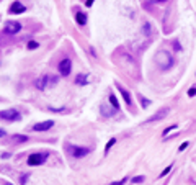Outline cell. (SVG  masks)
I'll list each match as a JSON object with an SVG mask.
<instances>
[{"label":"cell","instance_id":"obj_1","mask_svg":"<svg viewBox=\"0 0 196 185\" xmlns=\"http://www.w3.org/2000/svg\"><path fill=\"white\" fill-rule=\"evenodd\" d=\"M155 62L159 66L160 69H170L172 66H173V56L170 53H167V51H159V53L155 54Z\"/></svg>","mask_w":196,"mask_h":185},{"label":"cell","instance_id":"obj_2","mask_svg":"<svg viewBox=\"0 0 196 185\" xmlns=\"http://www.w3.org/2000/svg\"><path fill=\"white\" fill-rule=\"evenodd\" d=\"M20 118H21L20 111L15 110V108H8V110L0 111V120H3V121H18Z\"/></svg>","mask_w":196,"mask_h":185},{"label":"cell","instance_id":"obj_3","mask_svg":"<svg viewBox=\"0 0 196 185\" xmlns=\"http://www.w3.org/2000/svg\"><path fill=\"white\" fill-rule=\"evenodd\" d=\"M56 82H57L56 77H51V75H43V77H39V79L35 82V85H36L39 90H44L46 87H49V85H54Z\"/></svg>","mask_w":196,"mask_h":185},{"label":"cell","instance_id":"obj_4","mask_svg":"<svg viewBox=\"0 0 196 185\" xmlns=\"http://www.w3.org/2000/svg\"><path fill=\"white\" fill-rule=\"evenodd\" d=\"M46 159H47V154H44V153H35V154H31L30 157H28V164H30V165H41V164L46 162Z\"/></svg>","mask_w":196,"mask_h":185},{"label":"cell","instance_id":"obj_5","mask_svg":"<svg viewBox=\"0 0 196 185\" xmlns=\"http://www.w3.org/2000/svg\"><path fill=\"white\" fill-rule=\"evenodd\" d=\"M20 30H21L20 21H13V20H8L5 23V28H3V31L7 35H17V33H20Z\"/></svg>","mask_w":196,"mask_h":185},{"label":"cell","instance_id":"obj_6","mask_svg":"<svg viewBox=\"0 0 196 185\" xmlns=\"http://www.w3.org/2000/svg\"><path fill=\"white\" fill-rule=\"evenodd\" d=\"M70 70H72V62H70L69 58L62 59L59 62V74L62 75V77H67V75L70 74Z\"/></svg>","mask_w":196,"mask_h":185},{"label":"cell","instance_id":"obj_7","mask_svg":"<svg viewBox=\"0 0 196 185\" xmlns=\"http://www.w3.org/2000/svg\"><path fill=\"white\" fill-rule=\"evenodd\" d=\"M70 153H72V156L75 159H80V157H85V156L90 153V149L80 148V146H72V148H70Z\"/></svg>","mask_w":196,"mask_h":185},{"label":"cell","instance_id":"obj_8","mask_svg":"<svg viewBox=\"0 0 196 185\" xmlns=\"http://www.w3.org/2000/svg\"><path fill=\"white\" fill-rule=\"evenodd\" d=\"M52 125H54V121L47 120V121H43V123H36V125L33 126V130L35 131H47L49 128H52Z\"/></svg>","mask_w":196,"mask_h":185},{"label":"cell","instance_id":"obj_9","mask_svg":"<svg viewBox=\"0 0 196 185\" xmlns=\"http://www.w3.org/2000/svg\"><path fill=\"white\" fill-rule=\"evenodd\" d=\"M167 115H168V108H162V110H159L154 116H150L147 121H159V120H164Z\"/></svg>","mask_w":196,"mask_h":185},{"label":"cell","instance_id":"obj_10","mask_svg":"<svg viewBox=\"0 0 196 185\" xmlns=\"http://www.w3.org/2000/svg\"><path fill=\"white\" fill-rule=\"evenodd\" d=\"M26 12V7L23 5L21 2H13L12 7H10V13H23Z\"/></svg>","mask_w":196,"mask_h":185},{"label":"cell","instance_id":"obj_11","mask_svg":"<svg viewBox=\"0 0 196 185\" xmlns=\"http://www.w3.org/2000/svg\"><path fill=\"white\" fill-rule=\"evenodd\" d=\"M116 87H118V90L121 92V97L124 98V102H126V105H132V100H131V95H129V92L126 89H123L119 84H116Z\"/></svg>","mask_w":196,"mask_h":185},{"label":"cell","instance_id":"obj_12","mask_svg":"<svg viewBox=\"0 0 196 185\" xmlns=\"http://www.w3.org/2000/svg\"><path fill=\"white\" fill-rule=\"evenodd\" d=\"M100 111H102L103 116H113L116 110H111V108H108L106 105H102V107H100Z\"/></svg>","mask_w":196,"mask_h":185},{"label":"cell","instance_id":"obj_13","mask_svg":"<svg viewBox=\"0 0 196 185\" xmlns=\"http://www.w3.org/2000/svg\"><path fill=\"white\" fill-rule=\"evenodd\" d=\"M75 20H77V23L80 26H83L85 23H87V15H85V13H82V12H79L77 15H75Z\"/></svg>","mask_w":196,"mask_h":185},{"label":"cell","instance_id":"obj_14","mask_svg":"<svg viewBox=\"0 0 196 185\" xmlns=\"http://www.w3.org/2000/svg\"><path fill=\"white\" fill-rule=\"evenodd\" d=\"M12 141H13V143H26L28 136H25V134H15L12 138Z\"/></svg>","mask_w":196,"mask_h":185},{"label":"cell","instance_id":"obj_15","mask_svg":"<svg viewBox=\"0 0 196 185\" xmlns=\"http://www.w3.org/2000/svg\"><path fill=\"white\" fill-rule=\"evenodd\" d=\"M109 103L113 105L114 110H119V102H118V98H116V95H114V93H111V95H109Z\"/></svg>","mask_w":196,"mask_h":185},{"label":"cell","instance_id":"obj_16","mask_svg":"<svg viewBox=\"0 0 196 185\" xmlns=\"http://www.w3.org/2000/svg\"><path fill=\"white\" fill-rule=\"evenodd\" d=\"M87 82H88V80H87V77H85L83 74L77 75V79H75V84H77V85H85Z\"/></svg>","mask_w":196,"mask_h":185},{"label":"cell","instance_id":"obj_17","mask_svg":"<svg viewBox=\"0 0 196 185\" xmlns=\"http://www.w3.org/2000/svg\"><path fill=\"white\" fill-rule=\"evenodd\" d=\"M114 143H116V139H114V138H111V139L108 141V143H106V146H105V154H108V151H109V148H111V146H113Z\"/></svg>","mask_w":196,"mask_h":185},{"label":"cell","instance_id":"obj_18","mask_svg":"<svg viewBox=\"0 0 196 185\" xmlns=\"http://www.w3.org/2000/svg\"><path fill=\"white\" fill-rule=\"evenodd\" d=\"M141 97V95H139ZM141 103H142V108H147L150 105V100H147V98H144V97H141Z\"/></svg>","mask_w":196,"mask_h":185},{"label":"cell","instance_id":"obj_19","mask_svg":"<svg viewBox=\"0 0 196 185\" xmlns=\"http://www.w3.org/2000/svg\"><path fill=\"white\" fill-rule=\"evenodd\" d=\"M38 46H39V44H38L36 41H30V43H28V49H36Z\"/></svg>","mask_w":196,"mask_h":185},{"label":"cell","instance_id":"obj_20","mask_svg":"<svg viewBox=\"0 0 196 185\" xmlns=\"http://www.w3.org/2000/svg\"><path fill=\"white\" fill-rule=\"evenodd\" d=\"M30 179V174H25L23 177L20 179V185H26V180Z\"/></svg>","mask_w":196,"mask_h":185},{"label":"cell","instance_id":"obj_21","mask_svg":"<svg viewBox=\"0 0 196 185\" xmlns=\"http://www.w3.org/2000/svg\"><path fill=\"white\" fill-rule=\"evenodd\" d=\"M172 130H176V125H170V126H168V128H167V130L164 131V136H167V134H168V133H170Z\"/></svg>","mask_w":196,"mask_h":185},{"label":"cell","instance_id":"obj_22","mask_svg":"<svg viewBox=\"0 0 196 185\" xmlns=\"http://www.w3.org/2000/svg\"><path fill=\"white\" fill-rule=\"evenodd\" d=\"M128 182V179L124 177V179H121V180H118V182H111V185H124Z\"/></svg>","mask_w":196,"mask_h":185},{"label":"cell","instance_id":"obj_23","mask_svg":"<svg viewBox=\"0 0 196 185\" xmlns=\"http://www.w3.org/2000/svg\"><path fill=\"white\" fill-rule=\"evenodd\" d=\"M172 167H173V165H168V167H167V169L164 170V172H162V174L159 175V177H164V175H167V174H168V172H170V170H172Z\"/></svg>","mask_w":196,"mask_h":185},{"label":"cell","instance_id":"obj_24","mask_svg":"<svg viewBox=\"0 0 196 185\" xmlns=\"http://www.w3.org/2000/svg\"><path fill=\"white\" fill-rule=\"evenodd\" d=\"M132 182H134V183H142V182H144V177H134V179H132Z\"/></svg>","mask_w":196,"mask_h":185},{"label":"cell","instance_id":"obj_25","mask_svg":"<svg viewBox=\"0 0 196 185\" xmlns=\"http://www.w3.org/2000/svg\"><path fill=\"white\" fill-rule=\"evenodd\" d=\"M194 95H196V87H193V89L188 90V97H194Z\"/></svg>","mask_w":196,"mask_h":185},{"label":"cell","instance_id":"obj_26","mask_svg":"<svg viewBox=\"0 0 196 185\" xmlns=\"http://www.w3.org/2000/svg\"><path fill=\"white\" fill-rule=\"evenodd\" d=\"M173 48H175V49H178V51L181 49V46H180V43H178V41H173Z\"/></svg>","mask_w":196,"mask_h":185},{"label":"cell","instance_id":"obj_27","mask_svg":"<svg viewBox=\"0 0 196 185\" xmlns=\"http://www.w3.org/2000/svg\"><path fill=\"white\" fill-rule=\"evenodd\" d=\"M149 2H152V3H165L167 0H149Z\"/></svg>","mask_w":196,"mask_h":185},{"label":"cell","instance_id":"obj_28","mask_svg":"<svg viewBox=\"0 0 196 185\" xmlns=\"http://www.w3.org/2000/svg\"><path fill=\"white\" fill-rule=\"evenodd\" d=\"M188 146H190L188 143H183V144H181V146H180V151H185L186 148H188Z\"/></svg>","mask_w":196,"mask_h":185},{"label":"cell","instance_id":"obj_29","mask_svg":"<svg viewBox=\"0 0 196 185\" xmlns=\"http://www.w3.org/2000/svg\"><path fill=\"white\" fill-rule=\"evenodd\" d=\"M93 2H95V0H87V2H85V5H87V7H92Z\"/></svg>","mask_w":196,"mask_h":185},{"label":"cell","instance_id":"obj_30","mask_svg":"<svg viewBox=\"0 0 196 185\" xmlns=\"http://www.w3.org/2000/svg\"><path fill=\"white\" fill-rule=\"evenodd\" d=\"M2 157H3V159H7V157H10V153H3V154H2Z\"/></svg>","mask_w":196,"mask_h":185},{"label":"cell","instance_id":"obj_31","mask_svg":"<svg viewBox=\"0 0 196 185\" xmlns=\"http://www.w3.org/2000/svg\"><path fill=\"white\" fill-rule=\"evenodd\" d=\"M3 134H5V131H3V130H2V128H0V138H2Z\"/></svg>","mask_w":196,"mask_h":185},{"label":"cell","instance_id":"obj_32","mask_svg":"<svg viewBox=\"0 0 196 185\" xmlns=\"http://www.w3.org/2000/svg\"><path fill=\"white\" fill-rule=\"evenodd\" d=\"M5 185H12V183H8V182H7V183H5Z\"/></svg>","mask_w":196,"mask_h":185}]
</instances>
